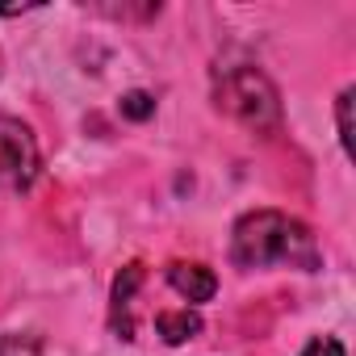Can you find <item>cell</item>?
Returning a JSON list of instances; mask_svg holds the SVG:
<instances>
[{"mask_svg": "<svg viewBox=\"0 0 356 356\" xmlns=\"http://www.w3.org/2000/svg\"><path fill=\"white\" fill-rule=\"evenodd\" d=\"M231 260L239 268H268L289 264L302 273L318 268V243L306 222L281 214V210H252L235 222L231 235Z\"/></svg>", "mask_w": 356, "mask_h": 356, "instance_id": "obj_1", "label": "cell"}, {"mask_svg": "<svg viewBox=\"0 0 356 356\" xmlns=\"http://www.w3.org/2000/svg\"><path fill=\"white\" fill-rule=\"evenodd\" d=\"M214 101L227 118H235L252 134H277L281 130L277 84L252 63H235V67L214 72Z\"/></svg>", "mask_w": 356, "mask_h": 356, "instance_id": "obj_2", "label": "cell"}, {"mask_svg": "<svg viewBox=\"0 0 356 356\" xmlns=\"http://www.w3.org/2000/svg\"><path fill=\"white\" fill-rule=\"evenodd\" d=\"M42 151L22 118L0 113V193H26L38 181Z\"/></svg>", "mask_w": 356, "mask_h": 356, "instance_id": "obj_3", "label": "cell"}, {"mask_svg": "<svg viewBox=\"0 0 356 356\" xmlns=\"http://www.w3.org/2000/svg\"><path fill=\"white\" fill-rule=\"evenodd\" d=\"M168 285L181 293L185 302H210L214 289H218V277H214V268H206V264L176 260V264H168Z\"/></svg>", "mask_w": 356, "mask_h": 356, "instance_id": "obj_4", "label": "cell"}, {"mask_svg": "<svg viewBox=\"0 0 356 356\" xmlns=\"http://www.w3.org/2000/svg\"><path fill=\"white\" fill-rule=\"evenodd\" d=\"M143 277H147L143 264H126L118 273V281H113V331L122 339H134V314L130 310H134V293H138Z\"/></svg>", "mask_w": 356, "mask_h": 356, "instance_id": "obj_5", "label": "cell"}, {"mask_svg": "<svg viewBox=\"0 0 356 356\" xmlns=\"http://www.w3.org/2000/svg\"><path fill=\"white\" fill-rule=\"evenodd\" d=\"M155 331L163 335V343H185V339H193V335H202V314L197 310H163L159 318H155Z\"/></svg>", "mask_w": 356, "mask_h": 356, "instance_id": "obj_6", "label": "cell"}, {"mask_svg": "<svg viewBox=\"0 0 356 356\" xmlns=\"http://www.w3.org/2000/svg\"><path fill=\"white\" fill-rule=\"evenodd\" d=\"M0 356H47L38 335H0Z\"/></svg>", "mask_w": 356, "mask_h": 356, "instance_id": "obj_7", "label": "cell"}, {"mask_svg": "<svg viewBox=\"0 0 356 356\" xmlns=\"http://www.w3.org/2000/svg\"><path fill=\"white\" fill-rule=\"evenodd\" d=\"M151 113H155V97H151V92H126V97H122V118L147 122Z\"/></svg>", "mask_w": 356, "mask_h": 356, "instance_id": "obj_8", "label": "cell"}, {"mask_svg": "<svg viewBox=\"0 0 356 356\" xmlns=\"http://www.w3.org/2000/svg\"><path fill=\"white\" fill-rule=\"evenodd\" d=\"M352 88H343L339 92V101H335V122H339V143H343V151L352 155Z\"/></svg>", "mask_w": 356, "mask_h": 356, "instance_id": "obj_9", "label": "cell"}, {"mask_svg": "<svg viewBox=\"0 0 356 356\" xmlns=\"http://www.w3.org/2000/svg\"><path fill=\"white\" fill-rule=\"evenodd\" d=\"M302 356H343V343L331 339V335H318V339H310V343L302 348Z\"/></svg>", "mask_w": 356, "mask_h": 356, "instance_id": "obj_10", "label": "cell"}, {"mask_svg": "<svg viewBox=\"0 0 356 356\" xmlns=\"http://www.w3.org/2000/svg\"><path fill=\"white\" fill-rule=\"evenodd\" d=\"M0 76H5V55H0Z\"/></svg>", "mask_w": 356, "mask_h": 356, "instance_id": "obj_11", "label": "cell"}]
</instances>
